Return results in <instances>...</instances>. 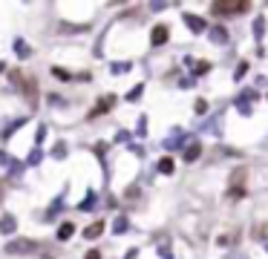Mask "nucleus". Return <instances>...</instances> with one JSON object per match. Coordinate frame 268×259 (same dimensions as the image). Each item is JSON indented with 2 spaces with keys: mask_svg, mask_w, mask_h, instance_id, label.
<instances>
[{
  "mask_svg": "<svg viewBox=\"0 0 268 259\" xmlns=\"http://www.w3.org/2000/svg\"><path fill=\"white\" fill-rule=\"evenodd\" d=\"M12 228H15V219H3L0 222V231H12Z\"/></svg>",
  "mask_w": 268,
  "mask_h": 259,
  "instance_id": "obj_10",
  "label": "nucleus"
},
{
  "mask_svg": "<svg viewBox=\"0 0 268 259\" xmlns=\"http://www.w3.org/2000/svg\"><path fill=\"white\" fill-rule=\"evenodd\" d=\"M52 72H55V75H58V78H61V81H72V78H70V75H66V72H63V69H52Z\"/></svg>",
  "mask_w": 268,
  "mask_h": 259,
  "instance_id": "obj_12",
  "label": "nucleus"
},
{
  "mask_svg": "<svg viewBox=\"0 0 268 259\" xmlns=\"http://www.w3.org/2000/svg\"><path fill=\"white\" fill-rule=\"evenodd\" d=\"M101 233H104V222L98 219V222H92L87 231H84V236H87V239H95V236H101Z\"/></svg>",
  "mask_w": 268,
  "mask_h": 259,
  "instance_id": "obj_4",
  "label": "nucleus"
},
{
  "mask_svg": "<svg viewBox=\"0 0 268 259\" xmlns=\"http://www.w3.org/2000/svg\"><path fill=\"white\" fill-rule=\"evenodd\" d=\"M113 3H124V0H113Z\"/></svg>",
  "mask_w": 268,
  "mask_h": 259,
  "instance_id": "obj_14",
  "label": "nucleus"
},
{
  "mask_svg": "<svg viewBox=\"0 0 268 259\" xmlns=\"http://www.w3.org/2000/svg\"><path fill=\"white\" fill-rule=\"evenodd\" d=\"M84 259H101V253H98V250H89V253H87Z\"/></svg>",
  "mask_w": 268,
  "mask_h": 259,
  "instance_id": "obj_13",
  "label": "nucleus"
},
{
  "mask_svg": "<svg viewBox=\"0 0 268 259\" xmlns=\"http://www.w3.org/2000/svg\"><path fill=\"white\" fill-rule=\"evenodd\" d=\"M168 35H170L168 26H156L153 29V46H161L164 41H168Z\"/></svg>",
  "mask_w": 268,
  "mask_h": 259,
  "instance_id": "obj_3",
  "label": "nucleus"
},
{
  "mask_svg": "<svg viewBox=\"0 0 268 259\" xmlns=\"http://www.w3.org/2000/svg\"><path fill=\"white\" fill-rule=\"evenodd\" d=\"M72 233H75V225H72V222H63L61 228H58V239H70Z\"/></svg>",
  "mask_w": 268,
  "mask_h": 259,
  "instance_id": "obj_7",
  "label": "nucleus"
},
{
  "mask_svg": "<svg viewBox=\"0 0 268 259\" xmlns=\"http://www.w3.org/2000/svg\"><path fill=\"white\" fill-rule=\"evenodd\" d=\"M159 173H173V159H161L159 161Z\"/></svg>",
  "mask_w": 268,
  "mask_h": 259,
  "instance_id": "obj_9",
  "label": "nucleus"
},
{
  "mask_svg": "<svg viewBox=\"0 0 268 259\" xmlns=\"http://www.w3.org/2000/svg\"><path fill=\"white\" fill-rule=\"evenodd\" d=\"M44 259H55V256H44Z\"/></svg>",
  "mask_w": 268,
  "mask_h": 259,
  "instance_id": "obj_15",
  "label": "nucleus"
},
{
  "mask_svg": "<svg viewBox=\"0 0 268 259\" xmlns=\"http://www.w3.org/2000/svg\"><path fill=\"white\" fill-rule=\"evenodd\" d=\"M29 250H35V242H29V239L9 242V245H6V253H29Z\"/></svg>",
  "mask_w": 268,
  "mask_h": 259,
  "instance_id": "obj_2",
  "label": "nucleus"
},
{
  "mask_svg": "<svg viewBox=\"0 0 268 259\" xmlns=\"http://www.w3.org/2000/svg\"><path fill=\"white\" fill-rule=\"evenodd\" d=\"M185 20H188V26H193V29H202V20H199V18H190V15H188Z\"/></svg>",
  "mask_w": 268,
  "mask_h": 259,
  "instance_id": "obj_11",
  "label": "nucleus"
},
{
  "mask_svg": "<svg viewBox=\"0 0 268 259\" xmlns=\"http://www.w3.org/2000/svg\"><path fill=\"white\" fill-rule=\"evenodd\" d=\"M251 9V0H214L211 12L219 18H233V15H245Z\"/></svg>",
  "mask_w": 268,
  "mask_h": 259,
  "instance_id": "obj_1",
  "label": "nucleus"
},
{
  "mask_svg": "<svg viewBox=\"0 0 268 259\" xmlns=\"http://www.w3.org/2000/svg\"><path fill=\"white\" fill-rule=\"evenodd\" d=\"M199 153H202V147H199L196 141L188 144V150H185V161H196V159H199Z\"/></svg>",
  "mask_w": 268,
  "mask_h": 259,
  "instance_id": "obj_5",
  "label": "nucleus"
},
{
  "mask_svg": "<svg viewBox=\"0 0 268 259\" xmlns=\"http://www.w3.org/2000/svg\"><path fill=\"white\" fill-rule=\"evenodd\" d=\"M228 196H231V199H242V196H245V188H242V184H233V188L228 190Z\"/></svg>",
  "mask_w": 268,
  "mask_h": 259,
  "instance_id": "obj_8",
  "label": "nucleus"
},
{
  "mask_svg": "<svg viewBox=\"0 0 268 259\" xmlns=\"http://www.w3.org/2000/svg\"><path fill=\"white\" fill-rule=\"evenodd\" d=\"M23 90H26V98L32 101V104H35V98H38V84H35L32 78H29L26 84H23Z\"/></svg>",
  "mask_w": 268,
  "mask_h": 259,
  "instance_id": "obj_6",
  "label": "nucleus"
}]
</instances>
